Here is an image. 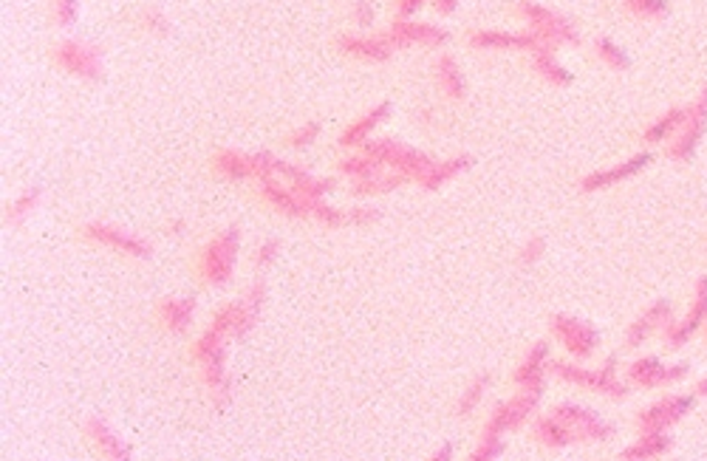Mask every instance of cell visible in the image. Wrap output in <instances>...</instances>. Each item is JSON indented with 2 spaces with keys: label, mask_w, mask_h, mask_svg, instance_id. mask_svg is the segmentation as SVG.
Wrapping results in <instances>:
<instances>
[{
  "label": "cell",
  "mask_w": 707,
  "mask_h": 461,
  "mask_svg": "<svg viewBox=\"0 0 707 461\" xmlns=\"http://www.w3.org/2000/svg\"><path fill=\"white\" fill-rule=\"evenodd\" d=\"M227 342L229 337L216 326H207L201 337L190 345V357L201 371V382L216 408H227L232 402V382L227 374Z\"/></svg>",
  "instance_id": "1"
},
{
  "label": "cell",
  "mask_w": 707,
  "mask_h": 461,
  "mask_svg": "<svg viewBox=\"0 0 707 461\" xmlns=\"http://www.w3.org/2000/svg\"><path fill=\"white\" fill-rule=\"evenodd\" d=\"M549 374H555L557 379L595 390V394H603L608 399H625L628 397V385L617 377V360L608 357L600 368H586L566 360H549Z\"/></svg>",
  "instance_id": "2"
},
{
  "label": "cell",
  "mask_w": 707,
  "mask_h": 461,
  "mask_svg": "<svg viewBox=\"0 0 707 461\" xmlns=\"http://www.w3.org/2000/svg\"><path fill=\"white\" fill-rule=\"evenodd\" d=\"M238 249H241V229L229 226L224 233H218L216 238H209L201 252L196 269L201 274V281L207 286H227L232 281L235 272V261H238Z\"/></svg>",
  "instance_id": "3"
},
{
  "label": "cell",
  "mask_w": 707,
  "mask_h": 461,
  "mask_svg": "<svg viewBox=\"0 0 707 461\" xmlns=\"http://www.w3.org/2000/svg\"><path fill=\"white\" fill-rule=\"evenodd\" d=\"M365 153H371L376 161H380L383 168L393 170V173H402L408 178H421L424 173H428L433 168V158L424 156L408 145H399L393 139H376V142H368L365 145Z\"/></svg>",
  "instance_id": "4"
},
{
  "label": "cell",
  "mask_w": 707,
  "mask_h": 461,
  "mask_svg": "<svg viewBox=\"0 0 707 461\" xmlns=\"http://www.w3.org/2000/svg\"><path fill=\"white\" fill-rule=\"evenodd\" d=\"M552 334L560 340V345L566 349L572 360L583 362L597 351V342H600V331L592 326V322L569 317V314H555L549 322Z\"/></svg>",
  "instance_id": "5"
},
{
  "label": "cell",
  "mask_w": 707,
  "mask_h": 461,
  "mask_svg": "<svg viewBox=\"0 0 707 461\" xmlns=\"http://www.w3.org/2000/svg\"><path fill=\"white\" fill-rule=\"evenodd\" d=\"M82 235L91 241V244H100V246H108L113 252H120V255L125 258H136V261H148L153 246L139 238L133 233H128V229L122 226H113V224H102V221H93V224H85L82 226Z\"/></svg>",
  "instance_id": "6"
},
{
  "label": "cell",
  "mask_w": 707,
  "mask_h": 461,
  "mask_svg": "<svg viewBox=\"0 0 707 461\" xmlns=\"http://www.w3.org/2000/svg\"><path fill=\"white\" fill-rule=\"evenodd\" d=\"M538 399L540 394H532V390H518V394L507 402H499L495 410L489 413V419L484 425V433H495V436H507L509 430L524 427L532 413L538 410Z\"/></svg>",
  "instance_id": "7"
},
{
  "label": "cell",
  "mask_w": 707,
  "mask_h": 461,
  "mask_svg": "<svg viewBox=\"0 0 707 461\" xmlns=\"http://www.w3.org/2000/svg\"><path fill=\"white\" fill-rule=\"evenodd\" d=\"M693 402H696V397H688V394H671L665 399H659L648 410H640V417H636V430L640 433H668L676 422H682L688 417Z\"/></svg>",
  "instance_id": "8"
},
{
  "label": "cell",
  "mask_w": 707,
  "mask_h": 461,
  "mask_svg": "<svg viewBox=\"0 0 707 461\" xmlns=\"http://www.w3.org/2000/svg\"><path fill=\"white\" fill-rule=\"evenodd\" d=\"M552 413L560 422H566L572 427L577 442H605V439L615 436V427H611L600 417V413H595L592 408H583V405H575V402H563Z\"/></svg>",
  "instance_id": "9"
},
{
  "label": "cell",
  "mask_w": 707,
  "mask_h": 461,
  "mask_svg": "<svg viewBox=\"0 0 707 461\" xmlns=\"http://www.w3.org/2000/svg\"><path fill=\"white\" fill-rule=\"evenodd\" d=\"M685 377H688V362L665 365L656 357H640L628 368V382L636 388H663V385L682 382Z\"/></svg>",
  "instance_id": "10"
},
{
  "label": "cell",
  "mask_w": 707,
  "mask_h": 461,
  "mask_svg": "<svg viewBox=\"0 0 707 461\" xmlns=\"http://www.w3.org/2000/svg\"><path fill=\"white\" fill-rule=\"evenodd\" d=\"M257 196H261L269 206H275L277 213L289 216V218H312V204L309 198H303L300 193H295L286 181L280 178H261L257 181Z\"/></svg>",
  "instance_id": "11"
},
{
  "label": "cell",
  "mask_w": 707,
  "mask_h": 461,
  "mask_svg": "<svg viewBox=\"0 0 707 461\" xmlns=\"http://www.w3.org/2000/svg\"><path fill=\"white\" fill-rule=\"evenodd\" d=\"M549 345L547 342H535L532 349L524 354V360L515 368V385L518 390H532V394H544L547 388V374H549Z\"/></svg>",
  "instance_id": "12"
},
{
  "label": "cell",
  "mask_w": 707,
  "mask_h": 461,
  "mask_svg": "<svg viewBox=\"0 0 707 461\" xmlns=\"http://www.w3.org/2000/svg\"><path fill=\"white\" fill-rule=\"evenodd\" d=\"M707 320V278H702L696 283V301H693V312H688L685 320H673L671 326L663 331L665 334V345H671V349H682L691 334H696Z\"/></svg>",
  "instance_id": "13"
},
{
  "label": "cell",
  "mask_w": 707,
  "mask_h": 461,
  "mask_svg": "<svg viewBox=\"0 0 707 461\" xmlns=\"http://www.w3.org/2000/svg\"><path fill=\"white\" fill-rule=\"evenodd\" d=\"M54 60L65 68V72L85 77V80H97L102 72V62H100V52L91 49V45L82 43H63L57 45Z\"/></svg>",
  "instance_id": "14"
},
{
  "label": "cell",
  "mask_w": 707,
  "mask_h": 461,
  "mask_svg": "<svg viewBox=\"0 0 707 461\" xmlns=\"http://www.w3.org/2000/svg\"><path fill=\"white\" fill-rule=\"evenodd\" d=\"M521 12H524V17L532 23L535 26V34H540V40H544L547 45H557V43H575L577 40V34H575V29L566 23L563 17H557V14H552L549 9H544V6H535V4H521Z\"/></svg>",
  "instance_id": "15"
},
{
  "label": "cell",
  "mask_w": 707,
  "mask_h": 461,
  "mask_svg": "<svg viewBox=\"0 0 707 461\" xmlns=\"http://www.w3.org/2000/svg\"><path fill=\"white\" fill-rule=\"evenodd\" d=\"M671 322H673V309H671L665 301H656L654 306H648V309L628 326L625 345H628V349H640V345H643L651 334L665 331Z\"/></svg>",
  "instance_id": "16"
},
{
  "label": "cell",
  "mask_w": 707,
  "mask_h": 461,
  "mask_svg": "<svg viewBox=\"0 0 707 461\" xmlns=\"http://www.w3.org/2000/svg\"><path fill=\"white\" fill-rule=\"evenodd\" d=\"M85 436L88 442L93 445V450H97L102 458H111V461H128L131 458V447L125 445V439L120 433H116L105 419H88L85 422Z\"/></svg>",
  "instance_id": "17"
},
{
  "label": "cell",
  "mask_w": 707,
  "mask_h": 461,
  "mask_svg": "<svg viewBox=\"0 0 707 461\" xmlns=\"http://www.w3.org/2000/svg\"><path fill=\"white\" fill-rule=\"evenodd\" d=\"M193 314H196L193 297H164V301L156 306V320L168 334H184L190 329Z\"/></svg>",
  "instance_id": "18"
},
{
  "label": "cell",
  "mask_w": 707,
  "mask_h": 461,
  "mask_svg": "<svg viewBox=\"0 0 707 461\" xmlns=\"http://www.w3.org/2000/svg\"><path fill=\"white\" fill-rule=\"evenodd\" d=\"M648 165H651V156H648V153H640V156H634V158L623 161V165L611 168V170H600V173L586 176V178L580 181V190H583V193H595V190L615 187V184H620V181L636 176V173H640L643 168H648Z\"/></svg>",
  "instance_id": "19"
},
{
  "label": "cell",
  "mask_w": 707,
  "mask_h": 461,
  "mask_svg": "<svg viewBox=\"0 0 707 461\" xmlns=\"http://www.w3.org/2000/svg\"><path fill=\"white\" fill-rule=\"evenodd\" d=\"M385 37H388V43L393 45V49H405V45H413V43L439 45V43L447 40V34L439 26H431V23H411V20L393 23V29Z\"/></svg>",
  "instance_id": "20"
},
{
  "label": "cell",
  "mask_w": 707,
  "mask_h": 461,
  "mask_svg": "<svg viewBox=\"0 0 707 461\" xmlns=\"http://www.w3.org/2000/svg\"><path fill=\"white\" fill-rule=\"evenodd\" d=\"M704 125H707V91L699 100V105L691 108L685 128L679 130V139H673V145H671V156L673 158H691L699 139H702V133H704Z\"/></svg>",
  "instance_id": "21"
},
{
  "label": "cell",
  "mask_w": 707,
  "mask_h": 461,
  "mask_svg": "<svg viewBox=\"0 0 707 461\" xmlns=\"http://www.w3.org/2000/svg\"><path fill=\"white\" fill-rule=\"evenodd\" d=\"M476 49H527V52H547L552 45L540 40V34H504V32H476L470 37Z\"/></svg>",
  "instance_id": "22"
},
{
  "label": "cell",
  "mask_w": 707,
  "mask_h": 461,
  "mask_svg": "<svg viewBox=\"0 0 707 461\" xmlns=\"http://www.w3.org/2000/svg\"><path fill=\"white\" fill-rule=\"evenodd\" d=\"M532 436L544 447H549V450H563V447H569V445L577 442L572 427L566 422H560L555 413H549V417H538L532 422Z\"/></svg>",
  "instance_id": "23"
},
{
  "label": "cell",
  "mask_w": 707,
  "mask_h": 461,
  "mask_svg": "<svg viewBox=\"0 0 707 461\" xmlns=\"http://www.w3.org/2000/svg\"><path fill=\"white\" fill-rule=\"evenodd\" d=\"M340 49L351 57H360L368 62H383L391 57L393 45L388 43V37H343Z\"/></svg>",
  "instance_id": "24"
},
{
  "label": "cell",
  "mask_w": 707,
  "mask_h": 461,
  "mask_svg": "<svg viewBox=\"0 0 707 461\" xmlns=\"http://www.w3.org/2000/svg\"><path fill=\"white\" fill-rule=\"evenodd\" d=\"M673 447V439L668 433H640V439H636L634 445H628L620 458L625 461H640V458H663L668 456Z\"/></svg>",
  "instance_id": "25"
},
{
  "label": "cell",
  "mask_w": 707,
  "mask_h": 461,
  "mask_svg": "<svg viewBox=\"0 0 707 461\" xmlns=\"http://www.w3.org/2000/svg\"><path fill=\"white\" fill-rule=\"evenodd\" d=\"M391 113V105L388 102H383V105H376L373 110H368L365 117H360L357 122H354L351 128H345L343 130V136H340V145L343 148H354V145H368V136L373 133V128L380 125L385 117Z\"/></svg>",
  "instance_id": "26"
},
{
  "label": "cell",
  "mask_w": 707,
  "mask_h": 461,
  "mask_svg": "<svg viewBox=\"0 0 707 461\" xmlns=\"http://www.w3.org/2000/svg\"><path fill=\"white\" fill-rule=\"evenodd\" d=\"M408 181V176L402 173H380L376 170L373 176H365V178H354L351 184V193L354 196H383V193H391L396 187H402V184Z\"/></svg>",
  "instance_id": "27"
},
{
  "label": "cell",
  "mask_w": 707,
  "mask_h": 461,
  "mask_svg": "<svg viewBox=\"0 0 707 461\" xmlns=\"http://www.w3.org/2000/svg\"><path fill=\"white\" fill-rule=\"evenodd\" d=\"M212 170L229 181H244V178H252V158L244 153H235V150H224L212 158Z\"/></svg>",
  "instance_id": "28"
},
{
  "label": "cell",
  "mask_w": 707,
  "mask_h": 461,
  "mask_svg": "<svg viewBox=\"0 0 707 461\" xmlns=\"http://www.w3.org/2000/svg\"><path fill=\"white\" fill-rule=\"evenodd\" d=\"M467 165H470L467 156H456V158H447V161H433V168L419 178V184H421L424 190H439L441 184H447L450 178H456Z\"/></svg>",
  "instance_id": "29"
},
{
  "label": "cell",
  "mask_w": 707,
  "mask_h": 461,
  "mask_svg": "<svg viewBox=\"0 0 707 461\" xmlns=\"http://www.w3.org/2000/svg\"><path fill=\"white\" fill-rule=\"evenodd\" d=\"M688 113H691V108H673V110H668L665 117H659V120L645 130V139H648V142H665L668 136H673V133H679L682 128H685Z\"/></svg>",
  "instance_id": "30"
},
{
  "label": "cell",
  "mask_w": 707,
  "mask_h": 461,
  "mask_svg": "<svg viewBox=\"0 0 707 461\" xmlns=\"http://www.w3.org/2000/svg\"><path fill=\"white\" fill-rule=\"evenodd\" d=\"M436 77H439V85H441V91L447 97H453V100L464 97V77H461L453 57H441L436 62Z\"/></svg>",
  "instance_id": "31"
},
{
  "label": "cell",
  "mask_w": 707,
  "mask_h": 461,
  "mask_svg": "<svg viewBox=\"0 0 707 461\" xmlns=\"http://www.w3.org/2000/svg\"><path fill=\"white\" fill-rule=\"evenodd\" d=\"M487 388H489V374H479L473 382H470L464 390H461V397H459V402H456V413L459 417H470L479 405H481V399H484V394H487Z\"/></svg>",
  "instance_id": "32"
},
{
  "label": "cell",
  "mask_w": 707,
  "mask_h": 461,
  "mask_svg": "<svg viewBox=\"0 0 707 461\" xmlns=\"http://www.w3.org/2000/svg\"><path fill=\"white\" fill-rule=\"evenodd\" d=\"M383 165L376 161L371 153H360V156H345L340 161V173L351 176V178H365V176H373L376 170H380Z\"/></svg>",
  "instance_id": "33"
},
{
  "label": "cell",
  "mask_w": 707,
  "mask_h": 461,
  "mask_svg": "<svg viewBox=\"0 0 707 461\" xmlns=\"http://www.w3.org/2000/svg\"><path fill=\"white\" fill-rule=\"evenodd\" d=\"M535 68L540 72V77H547L549 82H555V85H566L572 80V74L566 72V68L552 57V52L547 49V52H538L535 54Z\"/></svg>",
  "instance_id": "34"
},
{
  "label": "cell",
  "mask_w": 707,
  "mask_h": 461,
  "mask_svg": "<svg viewBox=\"0 0 707 461\" xmlns=\"http://www.w3.org/2000/svg\"><path fill=\"white\" fill-rule=\"evenodd\" d=\"M37 201H40V193H37V190L20 193V196L6 206V221H9V224H23V221H26V218L34 213Z\"/></svg>",
  "instance_id": "35"
},
{
  "label": "cell",
  "mask_w": 707,
  "mask_h": 461,
  "mask_svg": "<svg viewBox=\"0 0 707 461\" xmlns=\"http://www.w3.org/2000/svg\"><path fill=\"white\" fill-rule=\"evenodd\" d=\"M312 218H315L317 224L328 226V229H340V226L348 224V216H345L343 210H337V206L328 204L325 198H320V201L312 204Z\"/></svg>",
  "instance_id": "36"
},
{
  "label": "cell",
  "mask_w": 707,
  "mask_h": 461,
  "mask_svg": "<svg viewBox=\"0 0 707 461\" xmlns=\"http://www.w3.org/2000/svg\"><path fill=\"white\" fill-rule=\"evenodd\" d=\"M504 453V436H495V433H484L470 461H495Z\"/></svg>",
  "instance_id": "37"
},
{
  "label": "cell",
  "mask_w": 707,
  "mask_h": 461,
  "mask_svg": "<svg viewBox=\"0 0 707 461\" xmlns=\"http://www.w3.org/2000/svg\"><path fill=\"white\" fill-rule=\"evenodd\" d=\"M625 9L640 17H663L668 12L665 0H625Z\"/></svg>",
  "instance_id": "38"
},
{
  "label": "cell",
  "mask_w": 707,
  "mask_h": 461,
  "mask_svg": "<svg viewBox=\"0 0 707 461\" xmlns=\"http://www.w3.org/2000/svg\"><path fill=\"white\" fill-rule=\"evenodd\" d=\"M277 252H280V244H277L275 238H269V241H264V244H257L255 252H252V264H255L257 269H266V266H272V264L277 261Z\"/></svg>",
  "instance_id": "39"
},
{
  "label": "cell",
  "mask_w": 707,
  "mask_h": 461,
  "mask_svg": "<svg viewBox=\"0 0 707 461\" xmlns=\"http://www.w3.org/2000/svg\"><path fill=\"white\" fill-rule=\"evenodd\" d=\"M597 54H600L611 68H620V72L628 65V57L623 54V49H620V45L611 43V40H600V43H597Z\"/></svg>",
  "instance_id": "40"
},
{
  "label": "cell",
  "mask_w": 707,
  "mask_h": 461,
  "mask_svg": "<svg viewBox=\"0 0 707 461\" xmlns=\"http://www.w3.org/2000/svg\"><path fill=\"white\" fill-rule=\"evenodd\" d=\"M544 252H547L544 238H532V241H527V244L521 246V252H518V264H521V266H532V264H538L540 258H544Z\"/></svg>",
  "instance_id": "41"
},
{
  "label": "cell",
  "mask_w": 707,
  "mask_h": 461,
  "mask_svg": "<svg viewBox=\"0 0 707 461\" xmlns=\"http://www.w3.org/2000/svg\"><path fill=\"white\" fill-rule=\"evenodd\" d=\"M52 9H54V20L60 26H68V23H74V17H77V0H54Z\"/></svg>",
  "instance_id": "42"
},
{
  "label": "cell",
  "mask_w": 707,
  "mask_h": 461,
  "mask_svg": "<svg viewBox=\"0 0 707 461\" xmlns=\"http://www.w3.org/2000/svg\"><path fill=\"white\" fill-rule=\"evenodd\" d=\"M317 133H320L317 122H309V125H303L300 130H295V133H292V139H289V145L300 150V148H305V145H312V142L317 139Z\"/></svg>",
  "instance_id": "43"
},
{
  "label": "cell",
  "mask_w": 707,
  "mask_h": 461,
  "mask_svg": "<svg viewBox=\"0 0 707 461\" xmlns=\"http://www.w3.org/2000/svg\"><path fill=\"white\" fill-rule=\"evenodd\" d=\"M345 216H348V224H354V226H365V224L376 221V210H371V206H351Z\"/></svg>",
  "instance_id": "44"
},
{
  "label": "cell",
  "mask_w": 707,
  "mask_h": 461,
  "mask_svg": "<svg viewBox=\"0 0 707 461\" xmlns=\"http://www.w3.org/2000/svg\"><path fill=\"white\" fill-rule=\"evenodd\" d=\"M354 14H357L360 26H368V23L373 20V12H371V6L365 4V0H363V4H357V12H354Z\"/></svg>",
  "instance_id": "45"
},
{
  "label": "cell",
  "mask_w": 707,
  "mask_h": 461,
  "mask_svg": "<svg viewBox=\"0 0 707 461\" xmlns=\"http://www.w3.org/2000/svg\"><path fill=\"white\" fill-rule=\"evenodd\" d=\"M431 458H433V461H450V458H453V445H450V442H444L441 447L433 450Z\"/></svg>",
  "instance_id": "46"
},
{
  "label": "cell",
  "mask_w": 707,
  "mask_h": 461,
  "mask_svg": "<svg viewBox=\"0 0 707 461\" xmlns=\"http://www.w3.org/2000/svg\"><path fill=\"white\" fill-rule=\"evenodd\" d=\"M421 4H428V0H402V4H399V14H413Z\"/></svg>",
  "instance_id": "47"
},
{
  "label": "cell",
  "mask_w": 707,
  "mask_h": 461,
  "mask_svg": "<svg viewBox=\"0 0 707 461\" xmlns=\"http://www.w3.org/2000/svg\"><path fill=\"white\" fill-rule=\"evenodd\" d=\"M436 9H439L441 14H450V12L456 9V0H436Z\"/></svg>",
  "instance_id": "48"
},
{
  "label": "cell",
  "mask_w": 707,
  "mask_h": 461,
  "mask_svg": "<svg viewBox=\"0 0 707 461\" xmlns=\"http://www.w3.org/2000/svg\"><path fill=\"white\" fill-rule=\"evenodd\" d=\"M696 394H699V397H707V377L696 385Z\"/></svg>",
  "instance_id": "49"
},
{
  "label": "cell",
  "mask_w": 707,
  "mask_h": 461,
  "mask_svg": "<svg viewBox=\"0 0 707 461\" xmlns=\"http://www.w3.org/2000/svg\"><path fill=\"white\" fill-rule=\"evenodd\" d=\"M702 331H704V337H707V320H704V326H702Z\"/></svg>",
  "instance_id": "50"
}]
</instances>
